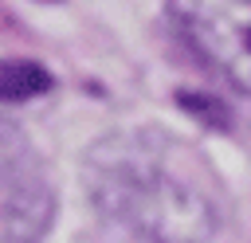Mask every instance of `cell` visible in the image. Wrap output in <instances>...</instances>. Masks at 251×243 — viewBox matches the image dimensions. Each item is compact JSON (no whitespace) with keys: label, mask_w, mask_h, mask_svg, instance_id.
I'll return each mask as SVG.
<instances>
[{"label":"cell","mask_w":251,"mask_h":243,"mask_svg":"<svg viewBox=\"0 0 251 243\" xmlns=\"http://www.w3.org/2000/svg\"><path fill=\"white\" fill-rule=\"evenodd\" d=\"M169 12L216 74L251 90V0H169Z\"/></svg>","instance_id":"3"},{"label":"cell","mask_w":251,"mask_h":243,"mask_svg":"<svg viewBox=\"0 0 251 243\" xmlns=\"http://www.w3.org/2000/svg\"><path fill=\"white\" fill-rule=\"evenodd\" d=\"M51 90V74L31 59H4L0 67V98L4 102H27L35 94Z\"/></svg>","instance_id":"4"},{"label":"cell","mask_w":251,"mask_h":243,"mask_svg":"<svg viewBox=\"0 0 251 243\" xmlns=\"http://www.w3.org/2000/svg\"><path fill=\"white\" fill-rule=\"evenodd\" d=\"M82 188L102 219L141 243H212L220 231L204 161L161 129L98 137L82 157Z\"/></svg>","instance_id":"1"},{"label":"cell","mask_w":251,"mask_h":243,"mask_svg":"<svg viewBox=\"0 0 251 243\" xmlns=\"http://www.w3.org/2000/svg\"><path fill=\"white\" fill-rule=\"evenodd\" d=\"M55 219L51 176L24 137V129L0 122V239L4 243H39Z\"/></svg>","instance_id":"2"}]
</instances>
